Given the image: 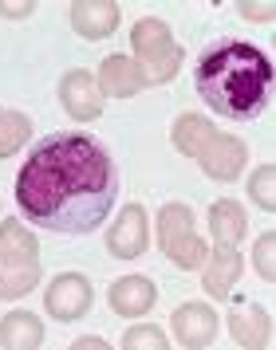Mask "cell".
<instances>
[{
	"label": "cell",
	"mask_w": 276,
	"mask_h": 350,
	"mask_svg": "<svg viewBox=\"0 0 276 350\" xmlns=\"http://www.w3.org/2000/svg\"><path fill=\"white\" fill-rule=\"evenodd\" d=\"M118 197V170L111 154L87 134H48L20 165V213L60 237H87L107 221Z\"/></svg>",
	"instance_id": "6da1fadb"
},
{
	"label": "cell",
	"mask_w": 276,
	"mask_h": 350,
	"mask_svg": "<svg viewBox=\"0 0 276 350\" xmlns=\"http://www.w3.org/2000/svg\"><path fill=\"white\" fill-rule=\"evenodd\" d=\"M197 95L205 107L225 118L249 122L268 107L273 95V64L268 55L253 44L229 40V44H210L194 67Z\"/></svg>",
	"instance_id": "7a4b0ae2"
},
{
	"label": "cell",
	"mask_w": 276,
	"mask_h": 350,
	"mask_svg": "<svg viewBox=\"0 0 276 350\" xmlns=\"http://www.w3.org/2000/svg\"><path fill=\"white\" fill-rule=\"evenodd\" d=\"M174 146L186 158H194L213 181H233L244 170V142L233 134H221L201 114H181L174 122Z\"/></svg>",
	"instance_id": "3957f363"
},
{
	"label": "cell",
	"mask_w": 276,
	"mask_h": 350,
	"mask_svg": "<svg viewBox=\"0 0 276 350\" xmlns=\"http://www.w3.org/2000/svg\"><path fill=\"white\" fill-rule=\"evenodd\" d=\"M40 284V244L20 221H0V299H24Z\"/></svg>",
	"instance_id": "277c9868"
},
{
	"label": "cell",
	"mask_w": 276,
	"mask_h": 350,
	"mask_svg": "<svg viewBox=\"0 0 276 350\" xmlns=\"http://www.w3.org/2000/svg\"><path fill=\"white\" fill-rule=\"evenodd\" d=\"M130 40H134V64H138V71H142V79H147V87H162V83H170L174 75H178L181 67V48L174 44V36H170V28H166L162 20H138L134 24V32H130Z\"/></svg>",
	"instance_id": "5b68a950"
},
{
	"label": "cell",
	"mask_w": 276,
	"mask_h": 350,
	"mask_svg": "<svg viewBox=\"0 0 276 350\" xmlns=\"http://www.w3.org/2000/svg\"><path fill=\"white\" fill-rule=\"evenodd\" d=\"M158 248H162L178 268H197L205 260V240L194 232V213L186 205H166L158 213Z\"/></svg>",
	"instance_id": "8992f818"
},
{
	"label": "cell",
	"mask_w": 276,
	"mask_h": 350,
	"mask_svg": "<svg viewBox=\"0 0 276 350\" xmlns=\"http://www.w3.org/2000/svg\"><path fill=\"white\" fill-rule=\"evenodd\" d=\"M170 331L178 338V347L205 350V347H213V338H217V315H213V307H205V303H186V307L174 311Z\"/></svg>",
	"instance_id": "52a82bcc"
},
{
	"label": "cell",
	"mask_w": 276,
	"mask_h": 350,
	"mask_svg": "<svg viewBox=\"0 0 276 350\" xmlns=\"http://www.w3.org/2000/svg\"><path fill=\"white\" fill-rule=\"evenodd\" d=\"M229 334L237 338V347H249V350H264L273 347V319L264 307L249 299H237L229 307Z\"/></svg>",
	"instance_id": "ba28073f"
},
{
	"label": "cell",
	"mask_w": 276,
	"mask_h": 350,
	"mask_svg": "<svg viewBox=\"0 0 276 350\" xmlns=\"http://www.w3.org/2000/svg\"><path fill=\"white\" fill-rule=\"evenodd\" d=\"M60 103H64V111L71 118L95 122L103 114V91H99L95 75L91 71H67L64 83H60Z\"/></svg>",
	"instance_id": "9c48e42d"
},
{
	"label": "cell",
	"mask_w": 276,
	"mask_h": 350,
	"mask_svg": "<svg viewBox=\"0 0 276 350\" xmlns=\"http://www.w3.org/2000/svg\"><path fill=\"white\" fill-rule=\"evenodd\" d=\"M147 208L142 205H127L123 208V217L114 221L111 237H107V248H111V256H118V260H134V256L147 252Z\"/></svg>",
	"instance_id": "30bf717a"
},
{
	"label": "cell",
	"mask_w": 276,
	"mask_h": 350,
	"mask_svg": "<svg viewBox=\"0 0 276 350\" xmlns=\"http://www.w3.org/2000/svg\"><path fill=\"white\" fill-rule=\"evenodd\" d=\"M44 303H48V315L64 319V323L83 319L87 307H91V284L83 275H60V280H51Z\"/></svg>",
	"instance_id": "8fae6325"
},
{
	"label": "cell",
	"mask_w": 276,
	"mask_h": 350,
	"mask_svg": "<svg viewBox=\"0 0 276 350\" xmlns=\"http://www.w3.org/2000/svg\"><path fill=\"white\" fill-rule=\"evenodd\" d=\"M118 20H123V12L111 0H75L71 4V28L87 40H107L118 28Z\"/></svg>",
	"instance_id": "7c38bea8"
},
{
	"label": "cell",
	"mask_w": 276,
	"mask_h": 350,
	"mask_svg": "<svg viewBox=\"0 0 276 350\" xmlns=\"http://www.w3.org/2000/svg\"><path fill=\"white\" fill-rule=\"evenodd\" d=\"M95 83H99V91L111 98H130V95H138V91H147V79H142L138 64L127 59V55H107L103 67H99Z\"/></svg>",
	"instance_id": "4fadbf2b"
},
{
	"label": "cell",
	"mask_w": 276,
	"mask_h": 350,
	"mask_svg": "<svg viewBox=\"0 0 276 350\" xmlns=\"http://www.w3.org/2000/svg\"><path fill=\"white\" fill-rule=\"evenodd\" d=\"M154 299H158V291H154V284H150L147 275H127V280H118V284H111V307L114 315H147L150 307H154Z\"/></svg>",
	"instance_id": "5bb4252c"
},
{
	"label": "cell",
	"mask_w": 276,
	"mask_h": 350,
	"mask_svg": "<svg viewBox=\"0 0 276 350\" xmlns=\"http://www.w3.org/2000/svg\"><path fill=\"white\" fill-rule=\"evenodd\" d=\"M241 268H244L241 252L233 244H217L213 260H210V271H205V291H210L213 299H225L229 291H233V284H237Z\"/></svg>",
	"instance_id": "9a60e30c"
},
{
	"label": "cell",
	"mask_w": 276,
	"mask_h": 350,
	"mask_svg": "<svg viewBox=\"0 0 276 350\" xmlns=\"http://www.w3.org/2000/svg\"><path fill=\"white\" fill-rule=\"evenodd\" d=\"M44 342V323L28 311H12V315H4L0 323V347L8 350H32Z\"/></svg>",
	"instance_id": "2e32d148"
},
{
	"label": "cell",
	"mask_w": 276,
	"mask_h": 350,
	"mask_svg": "<svg viewBox=\"0 0 276 350\" xmlns=\"http://www.w3.org/2000/svg\"><path fill=\"white\" fill-rule=\"evenodd\" d=\"M244 208L237 205V201H217V205L210 208V232L217 244H233L237 248V240L244 237Z\"/></svg>",
	"instance_id": "e0dca14e"
},
{
	"label": "cell",
	"mask_w": 276,
	"mask_h": 350,
	"mask_svg": "<svg viewBox=\"0 0 276 350\" xmlns=\"http://www.w3.org/2000/svg\"><path fill=\"white\" fill-rule=\"evenodd\" d=\"M28 138H32V122H28V114H16V111H4V107H0V158L16 154Z\"/></svg>",
	"instance_id": "ac0fdd59"
},
{
	"label": "cell",
	"mask_w": 276,
	"mask_h": 350,
	"mask_svg": "<svg viewBox=\"0 0 276 350\" xmlns=\"http://www.w3.org/2000/svg\"><path fill=\"white\" fill-rule=\"evenodd\" d=\"M273 181H276V170H273V165H260L257 174H253V181H249V197H253V205L264 208V213H273V208H276Z\"/></svg>",
	"instance_id": "d6986e66"
},
{
	"label": "cell",
	"mask_w": 276,
	"mask_h": 350,
	"mask_svg": "<svg viewBox=\"0 0 276 350\" xmlns=\"http://www.w3.org/2000/svg\"><path fill=\"white\" fill-rule=\"evenodd\" d=\"M123 347L127 350H166L170 347V338H166L158 327H134V331H127Z\"/></svg>",
	"instance_id": "ffe728a7"
},
{
	"label": "cell",
	"mask_w": 276,
	"mask_h": 350,
	"mask_svg": "<svg viewBox=\"0 0 276 350\" xmlns=\"http://www.w3.org/2000/svg\"><path fill=\"white\" fill-rule=\"evenodd\" d=\"M273 248H276V237H273V232H264V237L257 240V248H253V264H257V275H260V280H268V284H273V275H276Z\"/></svg>",
	"instance_id": "44dd1931"
},
{
	"label": "cell",
	"mask_w": 276,
	"mask_h": 350,
	"mask_svg": "<svg viewBox=\"0 0 276 350\" xmlns=\"http://www.w3.org/2000/svg\"><path fill=\"white\" fill-rule=\"evenodd\" d=\"M237 12H241V16H257V20H273L276 16V8L273 4H237Z\"/></svg>",
	"instance_id": "7402d4cb"
},
{
	"label": "cell",
	"mask_w": 276,
	"mask_h": 350,
	"mask_svg": "<svg viewBox=\"0 0 276 350\" xmlns=\"http://www.w3.org/2000/svg\"><path fill=\"white\" fill-rule=\"evenodd\" d=\"M0 16H8V20L32 16V4H0Z\"/></svg>",
	"instance_id": "603a6c76"
},
{
	"label": "cell",
	"mask_w": 276,
	"mask_h": 350,
	"mask_svg": "<svg viewBox=\"0 0 276 350\" xmlns=\"http://www.w3.org/2000/svg\"><path fill=\"white\" fill-rule=\"evenodd\" d=\"M75 347H79V350H91V347H95V350H107V342H103V338H79Z\"/></svg>",
	"instance_id": "cb8c5ba5"
}]
</instances>
